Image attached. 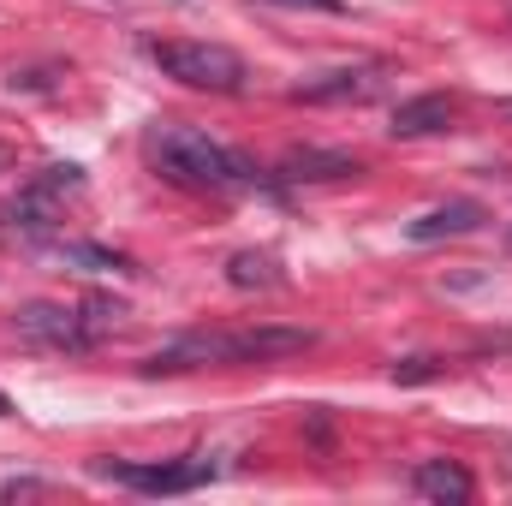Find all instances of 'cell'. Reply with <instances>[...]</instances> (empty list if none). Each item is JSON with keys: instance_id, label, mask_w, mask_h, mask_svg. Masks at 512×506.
<instances>
[{"instance_id": "obj_3", "label": "cell", "mask_w": 512, "mask_h": 506, "mask_svg": "<svg viewBox=\"0 0 512 506\" xmlns=\"http://www.w3.org/2000/svg\"><path fill=\"white\" fill-rule=\"evenodd\" d=\"M126 316L120 298H84V304H60V298H36L12 316L18 340L42 346V352H90L102 334H114Z\"/></svg>"}, {"instance_id": "obj_5", "label": "cell", "mask_w": 512, "mask_h": 506, "mask_svg": "<svg viewBox=\"0 0 512 506\" xmlns=\"http://www.w3.org/2000/svg\"><path fill=\"white\" fill-rule=\"evenodd\" d=\"M227 465L215 453H191V459H173V465H131V459H96V477L137 489V495H191L203 483H215Z\"/></svg>"}, {"instance_id": "obj_11", "label": "cell", "mask_w": 512, "mask_h": 506, "mask_svg": "<svg viewBox=\"0 0 512 506\" xmlns=\"http://www.w3.org/2000/svg\"><path fill=\"white\" fill-rule=\"evenodd\" d=\"M453 126V96H411L393 108V137H435Z\"/></svg>"}, {"instance_id": "obj_2", "label": "cell", "mask_w": 512, "mask_h": 506, "mask_svg": "<svg viewBox=\"0 0 512 506\" xmlns=\"http://www.w3.org/2000/svg\"><path fill=\"white\" fill-rule=\"evenodd\" d=\"M316 328H197L149 352L137 370L143 376H179V370H209V364H274L292 352H310Z\"/></svg>"}, {"instance_id": "obj_13", "label": "cell", "mask_w": 512, "mask_h": 506, "mask_svg": "<svg viewBox=\"0 0 512 506\" xmlns=\"http://www.w3.org/2000/svg\"><path fill=\"white\" fill-rule=\"evenodd\" d=\"M227 286H239V292H274V286H286L280 256H274V251H239V256H227Z\"/></svg>"}, {"instance_id": "obj_8", "label": "cell", "mask_w": 512, "mask_h": 506, "mask_svg": "<svg viewBox=\"0 0 512 506\" xmlns=\"http://www.w3.org/2000/svg\"><path fill=\"white\" fill-rule=\"evenodd\" d=\"M483 221H489V209H483V203H471V197H453V203H435V209L411 215V221H405V239H411V245H441V239L483 233Z\"/></svg>"}, {"instance_id": "obj_10", "label": "cell", "mask_w": 512, "mask_h": 506, "mask_svg": "<svg viewBox=\"0 0 512 506\" xmlns=\"http://www.w3.org/2000/svg\"><path fill=\"white\" fill-rule=\"evenodd\" d=\"M411 489H417L423 501L465 506V501H471V471H465V465H453V459H423V465L411 471Z\"/></svg>"}, {"instance_id": "obj_16", "label": "cell", "mask_w": 512, "mask_h": 506, "mask_svg": "<svg viewBox=\"0 0 512 506\" xmlns=\"http://www.w3.org/2000/svg\"><path fill=\"white\" fill-rule=\"evenodd\" d=\"M0 417H18V405H12V399H6V393H0Z\"/></svg>"}, {"instance_id": "obj_6", "label": "cell", "mask_w": 512, "mask_h": 506, "mask_svg": "<svg viewBox=\"0 0 512 506\" xmlns=\"http://www.w3.org/2000/svg\"><path fill=\"white\" fill-rule=\"evenodd\" d=\"M78 191H84V167H78V161H54V167H42V173L12 197L6 221H12L24 239H48L54 221H60V203L78 197Z\"/></svg>"}, {"instance_id": "obj_12", "label": "cell", "mask_w": 512, "mask_h": 506, "mask_svg": "<svg viewBox=\"0 0 512 506\" xmlns=\"http://www.w3.org/2000/svg\"><path fill=\"white\" fill-rule=\"evenodd\" d=\"M42 251L54 262H66V268H84V274H131V256L90 245V239H42Z\"/></svg>"}, {"instance_id": "obj_1", "label": "cell", "mask_w": 512, "mask_h": 506, "mask_svg": "<svg viewBox=\"0 0 512 506\" xmlns=\"http://www.w3.org/2000/svg\"><path fill=\"white\" fill-rule=\"evenodd\" d=\"M143 155H149V167H155L167 185H179V191H203V197H239V191L268 185V179L256 173L251 155L227 149L221 137H209V131H197V126H179V120L149 126Z\"/></svg>"}, {"instance_id": "obj_17", "label": "cell", "mask_w": 512, "mask_h": 506, "mask_svg": "<svg viewBox=\"0 0 512 506\" xmlns=\"http://www.w3.org/2000/svg\"><path fill=\"white\" fill-rule=\"evenodd\" d=\"M501 114H507V120H512V102H501Z\"/></svg>"}, {"instance_id": "obj_7", "label": "cell", "mask_w": 512, "mask_h": 506, "mask_svg": "<svg viewBox=\"0 0 512 506\" xmlns=\"http://www.w3.org/2000/svg\"><path fill=\"white\" fill-rule=\"evenodd\" d=\"M387 84L382 60H358V66H334V72H316L304 84H292V102H370L376 90Z\"/></svg>"}, {"instance_id": "obj_14", "label": "cell", "mask_w": 512, "mask_h": 506, "mask_svg": "<svg viewBox=\"0 0 512 506\" xmlns=\"http://www.w3.org/2000/svg\"><path fill=\"white\" fill-rule=\"evenodd\" d=\"M435 376H447L441 358H405V364H393V381L399 387H417V381H435Z\"/></svg>"}, {"instance_id": "obj_9", "label": "cell", "mask_w": 512, "mask_h": 506, "mask_svg": "<svg viewBox=\"0 0 512 506\" xmlns=\"http://www.w3.org/2000/svg\"><path fill=\"white\" fill-rule=\"evenodd\" d=\"M352 173H364V161L346 155V149H292L274 167V185H334V179H352Z\"/></svg>"}, {"instance_id": "obj_15", "label": "cell", "mask_w": 512, "mask_h": 506, "mask_svg": "<svg viewBox=\"0 0 512 506\" xmlns=\"http://www.w3.org/2000/svg\"><path fill=\"white\" fill-rule=\"evenodd\" d=\"M280 6H310V12H334V18L346 12V0H280Z\"/></svg>"}, {"instance_id": "obj_4", "label": "cell", "mask_w": 512, "mask_h": 506, "mask_svg": "<svg viewBox=\"0 0 512 506\" xmlns=\"http://www.w3.org/2000/svg\"><path fill=\"white\" fill-rule=\"evenodd\" d=\"M143 54L161 66V78L185 84V90H209V96H239L245 90V60L221 42H143Z\"/></svg>"}]
</instances>
